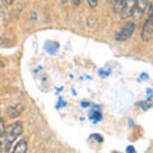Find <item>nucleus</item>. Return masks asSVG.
I'll return each instance as SVG.
<instances>
[{
    "label": "nucleus",
    "mask_w": 153,
    "mask_h": 153,
    "mask_svg": "<svg viewBox=\"0 0 153 153\" xmlns=\"http://www.w3.org/2000/svg\"><path fill=\"white\" fill-rule=\"evenodd\" d=\"M23 133V124L21 121H16L12 125H9L5 129V134H4V146H5V151H9L13 146V143L17 140L19 135H22Z\"/></svg>",
    "instance_id": "1"
},
{
    "label": "nucleus",
    "mask_w": 153,
    "mask_h": 153,
    "mask_svg": "<svg viewBox=\"0 0 153 153\" xmlns=\"http://www.w3.org/2000/svg\"><path fill=\"white\" fill-rule=\"evenodd\" d=\"M149 8V12H148V17L146 19L144 25H143L142 28V33H140V37L143 41H151L153 38V7L152 5H148Z\"/></svg>",
    "instance_id": "2"
},
{
    "label": "nucleus",
    "mask_w": 153,
    "mask_h": 153,
    "mask_svg": "<svg viewBox=\"0 0 153 153\" xmlns=\"http://www.w3.org/2000/svg\"><path fill=\"white\" fill-rule=\"evenodd\" d=\"M135 28H137V25L134 22H126L125 25L121 27V30L116 33V36H115L116 41H120L121 42V41L129 40V38H130L134 35V32H135Z\"/></svg>",
    "instance_id": "3"
},
{
    "label": "nucleus",
    "mask_w": 153,
    "mask_h": 153,
    "mask_svg": "<svg viewBox=\"0 0 153 153\" xmlns=\"http://www.w3.org/2000/svg\"><path fill=\"white\" fill-rule=\"evenodd\" d=\"M137 0H125L120 8V18L121 19H129L133 17V13L135 12Z\"/></svg>",
    "instance_id": "4"
},
{
    "label": "nucleus",
    "mask_w": 153,
    "mask_h": 153,
    "mask_svg": "<svg viewBox=\"0 0 153 153\" xmlns=\"http://www.w3.org/2000/svg\"><path fill=\"white\" fill-rule=\"evenodd\" d=\"M27 151H28V143H27L26 139H21L13 149L14 153H26Z\"/></svg>",
    "instance_id": "5"
},
{
    "label": "nucleus",
    "mask_w": 153,
    "mask_h": 153,
    "mask_svg": "<svg viewBox=\"0 0 153 153\" xmlns=\"http://www.w3.org/2000/svg\"><path fill=\"white\" fill-rule=\"evenodd\" d=\"M148 5H149V4H148V0H137L135 10L138 12V14H139V16H142V14L147 10Z\"/></svg>",
    "instance_id": "6"
},
{
    "label": "nucleus",
    "mask_w": 153,
    "mask_h": 153,
    "mask_svg": "<svg viewBox=\"0 0 153 153\" xmlns=\"http://www.w3.org/2000/svg\"><path fill=\"white\" fill-rule=\"evenodd\" d=\"M45 50L49 52V54L54 55V54H56V52H57V50H59V45H57L56 42H46Z\"/></svg>",
    "instance_id": "7"
},
{
    "label": "nucleus",
    "mask_w": 153,
    "mask_h": 153,
    "mask_svg": "<svg viewBox=\"0 0 153 153\" xmlns=\"http://www.w3.org/2000/svg\"><path fill=\"white\" fill-rule=\"evenodd\" d=\"M89 116L94 121H100V120H101V119H102V114H101V110H100V107L93 110V111H91L89 112Z\"/></svg>",
    "instance_id": "8"
},
{
    "label": "nucleus",
    "mask_w": 153,
    "mask_h": 153,
    "mask_svg": "<svg viewBox=\"0 0 153 153\" xmlns=\"http://www.w3.org/2000/svg\"><path fill=\"white\" fill-rule=\"evenodd\" d=\"M5 123H4V120L1 117H0V140L4 138V134H5Z\"/></svg>",
    "instance_id": "9"
},
{
    "label": "nucleus",
    "mask_w": 153,
    "mask_h": 153,
    "mask_svg": "<svg viewBox=\"0 0 153 153\" xmlns=\"http://www.w3.org/2000/svg\"><path fill=\"white\" fill-rule=\"evenodd\" d=\"M8 114H9V116L10 117H17L19 115V111H16V107H9Z\"/></svg>",
    "instance_id": "10"
},
{
    "label": "nucleus",
    "mask_w": 153,
    "mask_h": 153,
    "mask_svg": "<svg viewBox=\"0 0 153 153\" xmlns=\"http://www.w3.org/2000/svg\"><path fill=\"white\" fill-rule=\"evenodd\" d=\"M125 1V0H114V4H115V10H120V8L123 5V3Z\"/></svg>",
    "instance_id": "11"
},
{
    "label": "nucleus",
    "mask_w": 153,
    "mask_h": 153,
    "mask_svg": "<svg viewBox=\"0 0 153 153\" xmlns=\"http://www.w3.org/2000/svg\"><path fill=\"white\" fill-rule=\"evenodd\" d=\"M87 1H88V5L91 8H96L98 4V0H87Z\"/></svg>",
    "instance_id": "12"
},
{
    "label": "nucleus",
    "mask_w": 153,
    "mask_h": 153,
    "mask_svg": "<svg viewBox=\"0 0 153 153\" xmlns=\"http://www.w3.org/2000/svg\"><path fill=\"white\" fill-rule=\"evenodd\" d=\"M91 138H94L96 140H98V142H103V138L101 135H98V134H92L91 135Z\"/></svg>",
    "instance_id": "13"
},
{
    "label": "nucleus",
    "mask_w": 153,
    "mask_h": 153,
    "mask_svg": "<svg viewBox=\"0 0 153 153\" xmlns=\"http://www.w3.org/2000/svg\"><path fill=\"white\" fill-rule=\"evenodd\" d=\"M71 1H73V4H74L75 7H79L80 4H82V1H83V0H71Z\"/></svg>",
    "instance_id": "14"
},
{
    "label": "nucleus",
    "mask_w": 153,
    "mask_h": 153,
    "mask_svg": "<svg viewBox=\"0 0 153 153\" xmlns=\"http://www.w3.org/2000/svg\"><path fill=\"white\" fill-rule=\"evenodd\" d=\"M126 152H128V153H131V152L134 153V152H135V149H134V147H133V146H129V147L126 148Z\"/></svg>",
    "instance_id": "15"
},
{
    "label": "nucleus",
    "mask_w": 153,
    "mask_h": 153,
    "mask_svg": "<svg viewBox=\"0 0 153 153\" xmlns=\"http://www.w3.org/2000/svg\"><path fill=\"white\" fill-rule=\"evenodd\" d=\"M80 105H82V106H83V107H87V106H89V105H91V103H89L88 101H83V102H80Z\"/></svg>",
    "instance_id": "16"
},
{
    "label": "nucleus",
    "mask_w": 153,
    "mask_h": 153,
    "mask_svg": "<svg viewBox=\"0 0 153 153\" xmlns=\"http://www.w3.org/2000/svg\"><path fill=\"white\" fill-rule=\"evenodd\" d=\"M4 1H5L7 5H12V4H13L14 1H16V0H4Z\"/></svg>",
    "instance_id": "17"
},
{
    "label": "nucleus",
    "mask_w": 153,
    "mask_h": 153,
    "mask_svg": "<svg viewBox=\"0 0 153 153\" xmlns=\"http://www.w3.org/2000/svg\"><path fill=\"white\" fill-rule=\"evenodd\" d=\"M140 76H142V79H148V75L147 74H142Z\"/></svg>",
    "instance_id": "18"
},
{
    "label": "nucleus",
    "mask_w": 153,
    "mask_h": 153,
    "mask_svg": "<svg viewBox=\"0 0 153 153\" xmlns=\"http://www.w3.org/2000/svg\"><path fill=\"white\" fill-rule=\"evenodd\" d=\"M0 152H3V143H1V140H0Z\"/></svg>",
    "instance_id": "19"
},
{
    "label": "nucleus",
    "mask_w": 153,
    "mask_h": 153,
    "mask_svg": "<svg viewBox=\"0 0 153 153\" xmlns=\"http://www.w3.org/2000/svg\"><path fill=\"white\" fill-rule=\"evenodd\" d=\"M4 66V63H1V61H0V68H3Z\"/></svg>",
    "instance_id": "20"
},
{
    "label": "nucleus",
    "mask_w": 153,
    "mask_h": 153,
    "mask_svg": "<svg viewBox=\"0 0 153 153\" xmlns=\"http://www.w3.org/2000/svg\"><path fill=\"white\" fill-rule=\"evenodd\" d=\"M60 1H61V3H66V1H68V0H60Z\"/></svg>",
    "instance_id": "21"
}]
</instances>
